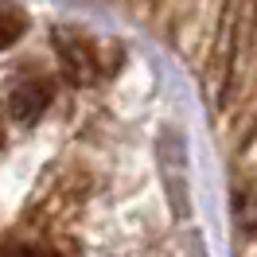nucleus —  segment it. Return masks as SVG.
<instances>
[{
	"label": "nucleus",
	"mask_w": 257,
	"mask_h": 257,
	"mask_svg": "<svg viewBox=\"0 0 257 257\" xmlns=\"http://www.w3.org/2000/svg\"><path fill=\"white\" fill-rule=\"evenodd\" d=\"M55 47H59V59H63V70L70 82H86L97 74V55L94 47L74 32H55Z\"/></svg>",
	"instance_id": "f257e3e1"
},
{
	"label": "nucleus",
	"mask_w": 257,
	"mask_h": 257,
	"mask_svg": "<svg viewBox=\"0 0 257 257\" xmlns=\"http://www.w3.org/2000/svg\"><path fill=\"white\" fill-rule=\"evenodd\" d=\"M0 257H55V253L43 249V245H4Z\"/></svg>",
	"instance_id": "20e7f679"
},
{
	"label": "nucleus",
	"mask_w": 257,
	"mask_h": 257,
	"mask_svg": "<svg viewBox=\"0 0 257 257\" xmlns=\"http://www.w3.org/2000/svg\"><path fill=\"white\" fill-rule=\"evenodd\" d=\"M28 32V12L20 8L16 0H0V51L16 47Z\"/></svg>",
	"instance_id": "7ed1b4c3"
},
{
	"label": "nucleus",
	"mask_w": 257,
	"mask_h": 257,
	"mask_svg": "<svg viewBox=\"0 0 257 257\" xmlns=\"http://www.w3.org/2000/svg\"><path fill=\"white\" fill-rule=\"evenodd\" d=\"M0 141H4V128H0Z\"/></svg>",
	"instance_id": "39448f33"
},
{
	"label": "nucleus",
	"mask_w": 257,
	"mask_h": 257,
	"mask_svg": "<svg viewBox=\"0 0 257 257\" xmlns=\"http://www.w3.org/2000/svg\"><path fill=\"white\" fill-rule=\"evenodd\" d=\"M47 105H51V82H43V78H24L16 90H12V101H8L12 121H20V125L39 121Z\"/></svg>",
	"instance_id": "f03ea898"
}]
</instances>
